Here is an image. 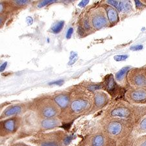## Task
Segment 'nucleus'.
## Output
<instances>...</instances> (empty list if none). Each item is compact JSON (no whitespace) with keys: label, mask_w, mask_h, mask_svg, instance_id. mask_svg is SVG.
I'll return each mask as SVG.
<instances>
[{"label":"nucleus","mask_w":146,"mask_h":146,"mask_svg":"<svg viewBox=\"0 0 146 146\" xmlns=\"http://www.w3.org/2000/svg\"><path fill=\"white\" fill-rule=\"evenodd\" d=\"M146 115V105H134L125 100H116L107 109L103 119L133 120L136 123Z\"/></svg>","instance_id":"1"},{"label":"nucleus","mask_w":146,"mask_h":146,"mask_svg":"<svg viewBox=\"0 0 146 146\" xmlns=\"http://www.w3.org/2000/svg\"><path fill=\"white\" fill-rule=\"evenodd\" d=\"M136 124L133 120L117 118L103 119L101 123V130L116 143L129 139Z\"/></svg>","instance_id":"2"},{"label":"nucleus","mask_w":146,"mask_h":146,"mask_svg":"<svg viewBox=\"0 0 146 146\" xmlns=\"http://www.w3.org/2000/svg\"><path fill=\"white\" fill-rule=\"evenodd\" d=\"M70 114L76 117L88 112L93 107L94 95L88 89L79 88L70 98Z\"/></svg>","instance_id":"3"},{"label":"nucleus","mask_w":146,"mask_h":146,"mask_svg":"<svg viewBox=\"0 0 146 146\" xmlns=\"http://www.w3.org/2000/svg\"><path fill=\"white\" fill-rule=\"evenodd\" d=\"M70 136L60 132L49 133L39 136L33 142L38 146H67L70 141Z\"/></svg>","instance_id":"4"},{"label":"nucleus","mask_w":146,"mask_h":146,"mask_svg":"<svg viewBox=\"0 0 146 146\" xmlns=\"http://www.w3.org/2000/svg\"><path fill=\"white\" fill-rule=\"evenodd\" d=\"M117 143L102 130L86 136L79 146H116Z\"/></svg>","instance_id":"5"},{"label":"nucleus","mask_w":146,"mask_h":146,"mask_svg":"<svg viewBox=\"0 0 146 146\" xmlns=\"http://www.w3.org/2000/svg\"><path fill=\"white\" fill-rule=\"evenodd\" d=\"M127 80L130 88H146V69L144 67L131 68Z\"/></svg>","instance_id":"6"},{"label":"nucleus","mask_w":146,"mask_h":146,"mask_svg":"<svg viewBox=\"0 0 146 146\" xmlns=\"http://www.w3.org/2000/svg\"><path fill=\"white\" fill-rule=\"evenodd\" d=\"M21 122V117L16 116L0 120V136L5 137L16 133L20 128Z\"/></svg>","instance_id":"7"},{"label":"nucleus","mask_w":146,"mask_h":146,"mask_svg":"<svg viewBox=\"0 0 146 146\" xmlns=\"http://www.w3.org/2000/svg\"><path fill=\"white\" fill-rule=\"evenodd\" d=\"M92 25L96 31L109 26L107 13L103 7H98L89 13Z\"/></svg>","instance_id":"8"},{"label":"nucleus","mask_w":146,"mask_h":146,"mask_svg":"<svg viewBox=\"0 0 146 146\" xmlns=\"http://www.w3.org/2000/svg\"><path fill=\"white\" fill-rule=\"evenodd\" d=\"M124 100L131 104L146 105V88H130L125 92Z\"/></svg>","instance_id":"9"},{"label":"nucleus","mask_w":146,"mask_h":146,"mask_svg":"<svg viewBox=\"0 0 146 146\" xmlns=\"http://www.w3.org/2000/svg\"><path fill=\"white\" fill-rule=\"evenodd\" d=\"M101 84L103 88H104L112 98H116L121 95L124 96V94H123V90L124 89L117 83L114 76L112 74L107 75Z\"/></svg>","instance_id":"10"},{"label":"nucleus","mask_w":146,"mask_h":146,"mask_svg":"<svg viewBox=\"0 0 146 146\" xmlns=\"http://www.w3.org/2000/svg\"><path fill=\"white\" fill-rule=\"evenodd\" d=\"M38 114L43 119L53 118L60 114V108L51 101L42 103L38 109Z\"/></svg>","instance_id":"11"},{"label":"nucleus","mask_w":146,"mask_h":146,"mask_svg":"<svg viewBox=\"0 0 146 146\" xmlns=\"http://www.w3.org/2000/svg\"><path fill=\"white\" fill-rule=\"evenodd\" d=\"M110 101V97L103 90H97L94 92L93 109L99 110L104 108Z\"/></svg>","instance_id":"12"},{"label":"nucleus","mask_w":146,"mask_h":146,"mask_svg":"<svg viewBox=\"0 0 146 146\" xmlns=\"http://www.w3.org/2000/svg\"><path fill=\"white\" fill-rule=\"evenodd\" d=\"M106 3L110 5L116 9L118 13L127 15L133 11V5L130 1H106Z\"/></svg>","instance_id":"13"},{"label":"nucleus","mask_w":146,"mask_h":146,"mask_svg":"<svg viewBox=\"0 0 146 146\" xmlns=\"http://www.w3.org/2000/svg\"><path fill=\"white\" fill-rule=\"evenodd\" d=\"M131 68L129 66L123 67L121 70H119L116 74H115V80L119 85L123 88L124 90H128L130 88V86L127 80V74Z\"/></svg>","instance_id":"14"},{"label":"nucleus","mask_w":146,"mask_h":146,"mask_svg":"<svg viewBox=\"0 0 146 146\" xmlns=\"http://www.w3.org/2000/svg\"><path fill=\"white\" fill-rule=\"evenodd\" d=\"M107 13L108 20L109 22V26L113 27L119 22V16L118 12L114 7L110 5L105 3L103 5Z\"/></svg>","instance_id":"15"},{"label":"nucleus","mask_w":146,"mask_h":146,"mask_svg":"<svg viewBox=\"0 0 146 146\" xmlns=\"http://www.w3.org/2000/svg\"><path fill=\"white\" fill-rule=\"evenodd\" d=\"M22 108L20 105H14L9 107L4 110L0 116V120L9 118L13 116H16V115L20 114L22 112Z\"/></svg>","instance_id":"16"},{"label":"nucleus","mask_w":146,"mask_h":146,"mask_svg":"<svg viewBox=\"0 0 146 146\" xmlns=\"http://www.w3.org/2000/svg\"><path fill=\"white\" fill-rule=\"evenodd\" d=\"M61 121L56 117L43 119L40 122V127L43 130H50L61 125Z\"/></svg>","instance_id":"17"},{"label":"nucleus","mask_w":146,"mask_h":146,"mask_svg":"<svg viewBox=\"0 0 146 146\" xmlns=\"http://www.w3.org/2000/svg\"><path fill=\"white\" fill-rule=\"evenodd\" d=\"M133 135L136 136V138L146 135V115L136 123Z\"/></svg>","instance_id":"18"},{"label":"nucleus","mask_w":146,"mask_h":146,"mask_svg":"<svg viewBox=\"0 0 146 146\" xmlns=\"http://www.w3.org/2000/svg\"><path fill=\"white\" fill-rule=\"evenodd\" d=\"M71 100L70 97L67 94H60L56 96L55 98V102L56 105L59 108L64 109L66 108Z\"/></svg>","instance_id":"19"},{"label":"nucleus","mask_w":146,"mask_h":146,"mask_svg":"<svg viewBox=\"0 0 146 146\" xmlns=\"http://www.w3.org/2000/svg\"><path fill=\"white\" fill-rule=\"evenodd\" d=\"M133 146H146V135L136 138L133 142Z\"/></svg>","instance_id":"20"},{"label":"nucleus","mask_w":146,"mask_h":146,"mask_svg":"<svg viewBox=\"0 0 146 146\" xmlns=\"http://www.w3.org/2000/svg\"><path fill=\"white\" fill-rule=\"evenodd\" d=\"M64 21H60V22L55 23V24L53 25V27H52L53 32L55 34L60 33V31L62 29L63 27H64Z\"/></svg>","instance_id":"21"},{"label":"nucleus","mask_w":146,"mask_h":146,"mask_svg":"<svg viewBox=\"0 0 146 146\" xmlns=\"http://www.w3.org/2000/svg\"><path fill=\"white\" fill-rule=\"evenodd\" d=\"M135 1V5H136V9L137 10L142 11L143 9L146 8V2L145 3L144 1H138L136 0Z\"/></svg>","instance_id":"22"},{"label":"nucleus","mask_w":146,"mask_h":146,"mask_svg":"<svg viewBox=\"0 0 146 146\" xmlns=\"http://www.w3.org/2000/svg\"><path fill=\"white\" fill-rule=\"evenodd\" d=\"M55 1H52V0H48V1H42V2L40 3V4L38 5V7H42L47 5H49V4H51V3H53L55 2Z\"/></svg>","instance_id":"23"},{"label":"nucleus","mask_w":146,"mask_h":146,"mask_svg":"<svg viewBox=\"0 0 146 146\" xmlns=\"http://www.w3.org/2000/svg\"><path fill=\"white\" fill-rule=\"evenodd\" d=\"M15 3L19 5H25V4H27L29 3V1H27V0H20V1H15Z\"/></svg>","instance_id":"24"},{"label":"nucleus","mask_w":146,"mask_h":146,"mask_svg":"<svg viewBox=\"0 0 146 146\" xmlns=\"http://www.w3.org/2000/svg\"><path fill=\"white\" fill-rule=\"evenodd\" d=\"M73 32H74V29H73V28L70 27V29L68 30V32H67V35H66L67 38H70V37L72 36Z\"/></svg>","instance_id":"25"},{"label":"nucleus","mask_w":146,"mask_h":146,"mask_svg":"<svg viewBox=\"0 0 146 146\" xmlns=\"http://www.w3.org/2000/svg\"><path fill=\"white\" fill-rule=\"evenodd\" d=\"M5 21V17L3 16H0V27L3 26Z\"/></svg>","instance_id":"26"},{"label":"nucleus","mask_w":146,"mask_h":146,"mask_svg":"<svg viewBox=\"0 0 146 146\" xmlns=\"http://www.w3.org/2000/svg\"><path fill=\"white\" fill-rule=\"evenodd\" d=\"M63 82H64L63 80H59V81H56L52 82H50L49 84H59V85H60V84H62L63 83Z\"/></svg>","instance_id":"27"},{"label":"nucleus","mask_w":146,"mask_h":146,"mask_svg":"<svg viewBox=\"0 0 146 146\" xmlns=\"http://www.w3.org/2000/svg\"><path fill=\"white\" fill-rule=\"evenodd\" d=\"M11 146H29L27 144H25L24 143H22V142H18V143H14Z\"/></svg>","instance_id":"28"},{"label":"nucleus","mask_w":146,"mask_h":146,"mask_svg":"<svg viewBox=\"0 0 146 146\" xmlns=\"http://www.w3.org/2000/svg\"><path fill=\"white\" fill-rule=\"evenodd\" d=\"M7 62H4L3 64L0 66V72L4 71L5 69L7 67Z\"/></svg>","instance_id":"29"},{"label":"nucleus","mask_w":146,"mask_h":146,"mask_svg":"<svg viewBox=\"0 0 146 146\" xmlns=\"http://www.w3.org/2000/svg\"><path fill=\"white\" fill-rule=\"evenodd\" d=\"M5 5L3 3H0V14L2 13L4 11Z\"/></svg>","instance_id":"30"},{"label":"nucleus","mask_w":146,"mask_h":146,"mask_svg":"<svg viewBox=\"0 0 146 146\" xmlns=\"http://www.w3.org/2000/svg\"><path fill=\"white\" fill-rule=\"evenodd\" d=\"M88 2H89V1H82L81 2V3L79 4V5L81 7H84V6H85L86 4H88Z\"/></svg>","instance_id":"31"}]
</instances>
